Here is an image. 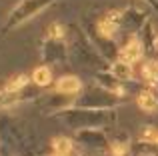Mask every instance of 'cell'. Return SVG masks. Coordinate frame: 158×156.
I'll use <instances>...</instances> for the list:
<instances>
[{"instance_id": "cell-9", "label": "cell", "mask_w": 158, "mask_h": 156, "mask_svg": "<svg viewBox=\"0 0 158 156\" xmlns=\"http://www.w3.org/2000/svg\"><path fill=\"white\" fill-rule=\"evenodd\" d=\"M48 36H50V38H60V36H64V28H62L60 24H52V26L48 28Z\"/></svg>"}, {"instance_id": "cell-12", "label": "cell", "mask_w": 158, "mask_h": 156, "mask_svg": "<svg viewBox=\"0 0 158 156\" xmlns=\"http://www.w3.org/2000/svg\"><path fill=\"white\" fill-rule=\"evenodd\" d=\"M154 142H158V134H156V140H154Z\"/></svg>"}, {"instance_id": "cell-5", "label": "cell", "mask_w": 158, "mask_h": 156, "mask_svg": "<svg viewBox=\"0 0 158 156\" xmlns=\"http://www.w3.org/2000/svg\"><path fill=\"white\" fill-rule=\"evenodd\" d=\"M112 74L114 78H120V80H126V78H132V66L130 62H124V60H118V62L112 64Z\"/></svg>"}, {"instance_id": "cell-13", "label": "cell", "mask_w": 158, "mask_h": 156, "mask_svg": "<svg viewBox=\"0 0 158 156\" xmlns=\"http://www.w3.org/2000/svg\"><path fill=\"white\" fill-rule=\"evenodd\" d=\"M156 48H158V40H156Z\"/></svg>"}, {"instance_id": "cell-6", "label": "cell", "mask_w": 158, "mask_h": 156, "mask_svg": "<svg viewBox=\"0 0 158 156\" xmlns=\"http://www.w3.org/2000/svg\"><path fill=\"white\" fill-rule=\"evenodd\" d=\"M32 80H34L38 86H46V84H50L52 74H50V70H48L46 66H38L34 70V74H32Z\"/></svg>"}, {"instance_id": "cell-4", "label": "cell", "mask_w": 158, "mask_h": 156, "mask_svg": "<svg viewBox=\"0 0 158 156\" xmlns=\"http://www.w3.org/2000/svg\"><path fill=\"white\" fill-rule=\"evenodd\" d=\"M138 106L144 110V112H154V110L158 108V98L154 96L152 92H148V90H144V92L138 94Z\"/></svg>"}, {"instance_id": "cell-8", "label": "cell", "mask_w": 158, "mask_h": 156, "mask_svg": "<svg viewBox=\"0 0 158 156\" xmlns=\"http://www.w3.org/2000/svg\"><path fill=\"white\" fill-rule=\"evenodd\" d=\"M52 146L56 150V154H70V150H72V142L68 138H56L52 142Z\"/></svg>"}, {"instance_id": "cell-11", "label": "cell", "mask_w": 158, "mask_h": 156, "mask_svg": "<svg viewBox=\"0 0 158 156\" xmlns=\"http://www.w3.org/2000/svg\"><path fill=\"white\" fill-rule=\"evenodd\" d=\"M56 156H68V154H56Z\"/></svg>"}, {"instance_id": "cell-3", "label": "cell", "mask_w": 158, "mask_h": 156, "mask_svg": "<svg viewBox=\"0 0 158 156\" xmlns=\"http://www.w3.org/2000/svg\"><path fill=\"white\" fill-rule=\"evenodd\" d=\"M56 90L58 92H64V94H74V92L80 90V80L76 76H64V78L58 80Z\"/></svg>"}, {"instance_id": "cell-2", "label": "cell", "mask_w": 158, "mask_h": 156, "mask_svg": "<svg viewBox=\"0 0 158 156\" xmlns=\"http://www.w3.org/2000/svg\"><path fill=\"white\" fill-rule=\"evenodd\" d=\"M118 28V12H108V16L98 22V30L102 32L104 36H112Z\"/></svg>"}, {"instance_id": "cell-10", "label": "cell", "mask_w": 158, "mask_h": 156, "mask_svg": "<svg viewBox=\"0 0 158 156\" xmlns=\"http://www.w3.org/2000/svg\"><path fill=\"white\" fill-rule=\"evenodd\" d=\"M128 150V146L126 144H112V152H114L116 156H122L124 152Z\"/></svg>"}, {"instance_id": "cell-1", "label": "cell", "mask_w": 158, "mask_h": 156, "mask_svg": "<svg viewBox=\"0 0 158 156\" xmlns=\"http://www.w3.org/2000/svg\"><path fill=\"white\" fill-rule=\"evenodd\" d=\"M140 56H142V46H140V42L136 38H132L130 42L120 50V60L130 62V64L136 62V60H140Z\"/></svg>"}, {"instance_id": "cell-7", "label": "cell", "mask_w": 158, "mask_h": 156, "mask_svg": "<svg viewBox=\"0 0 158 156\" xmlns=\"http://www.w3.org/2000/svg\"><path fill=\"white\" fill-rule=\"evenodd\" d=\"M26 84H28V76L20 74V76L10 78V80L6 82V86H4V90H6V92H18V90H20V88H24Z\"/></svg>"}]
</instances>
